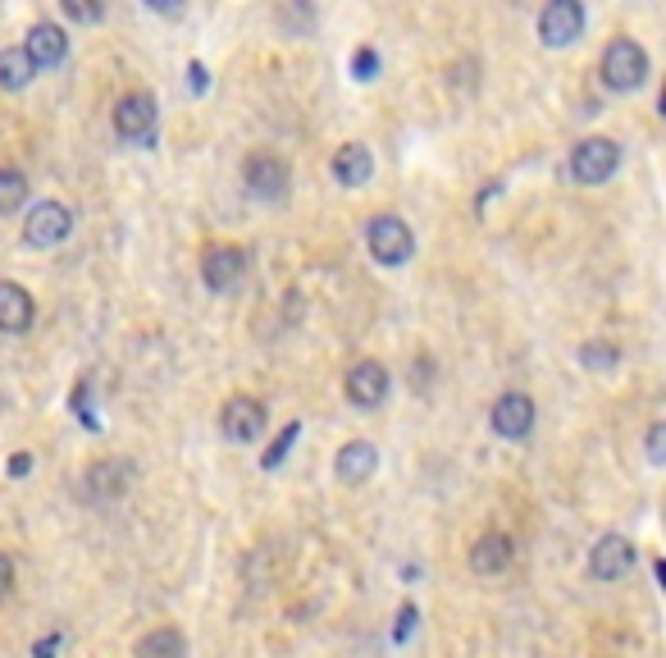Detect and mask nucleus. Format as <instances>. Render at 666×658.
<instances>
[{"mask_svg":"<svg viewBox=\"0 0 666 658\" xmlns=\"http://www.w3.org/2000/svg\"><path fill=\"white\" fill-rule=\"evenodd\" d=\"M598 74H603V83L612 87V92H635V87H643V78H649V51L630 37H616L603 51Z\"/></svg>","mask_w":666,"mask_h":658,"instance_id":"f257e3e1","label":"nucleus"},{"mask_svg":"<svg viewBox=\"0 0 666 658\" xmlns=\"http://www.w3.org/2000/svg\"><path fill=\"white\" fill-rule=\"evenodd\" d=\"M620 165V147L612 138H585L571 147V179L585 184V188H598L607 184Z\"/></svg>","mask_w":666,"mask_h":658,"instance_id":"f03ea898","label":"nucleus"},{"mask_svg":"<svg viewBox=\"0 0 666 658\" xmlns=\"http://www.w3.org/2000/svg\"><path fill=\"white\" fill-rule=\"evenodd\" d=\"M242 184H247L256 202H283L293 174H287V161L274 156V151H252V156L242 161Z\"/></svg>","mask_w":666,"mask_h":658,"instance_id":"7ed1b4c3","label":"nucleus"},{"mask_svg":"<svg viewBox=\"0 0 666 658\" xmlns=\"http://www.w3.org/2000/svg\"><path fill=\"white\" fill-rule=\"evenodd\" d=\"M366 248H370V256L380 261V266H402V261H411V252H415V238L407 229V219L374 215L370 229H366Z\"/></svg>","mask_w":666,"mask_h":658,"instance_id":"20e7f679","label":"nucleus"},{"mask_svg":"<svg viewBox=\"0 0 666 658\" xmlns=\"http://www.w3.org/2000/svg\"><path fill=\"white\" fill-rule=\"evenodd\" d=\"M115 134L128 147H155V101L146 92H128L115 105Z\"/></svg>","mask_w":666,"mask_h":658,"instance_id":"39448f33","label":"nucleus"},{"mask_svg":"<svg viewBox=\"0 0 666 658\" xmlns=\"http://www.w3.org/2000/svg\"><path fill=\"white\" fill-rule=\"evenodd\" d=\"M74 233V211L64 202H37L24 219V238L33 248H55Z\"/></svg>","mask_w":666,"mask_h":658,"instance_id":"423d86ee","label":"nucleus"},{"mask_svg":"<svg viewBox=\"0 0 666 658\" xmlns=\"http://www.w3.org/2000/svg\"><path fill=\"white\" fill-rule=\"evenodd\" d=\"M585 37V5L575 0H552L539 14V41L543 47H571Z\"/></svg>","mask_w":666,"mask_h":658,"instance_id":"0eeeda50","label":"nucleus"},{"mask_svg":"<svg viewBox=\"0 0 666 658\" xmlns=\"http://www.w3.org/2000/svg\"><path fill=\"white\" fill-rule=\"evenodd\" d=\"M219 430H225L229 444H252V439L265 434V403L238 393V398H229L225 412H219Z\"/></svg>","mask_w":666,"mask_h":658,"instance_id":"6e6552de","label":"nucleus"},{"mask_svg":"<svg viewBox=\"0 0 666 658\" xmlns=\"http://www.w3.org/2000/svg\"><path fill=\"white\" fill-rule=\"evenodd\" d=\"M630 567H635V544L626 535H603L593 544V554H589V577L593 581H620V577H630Z\"/></svg>","mask_w":666,"mask_h":658,"instance_id":"1a4fd4ad","label":"nucleus"},{"mask_svg":"<svg viewBox=\"0 0 666 658\" xmlns=\"http://www.w3.org/2000/svg\"><path fill=\"white\" fill-rule=\"evenodd\" d=\"M242 275H247V252L242 248H206L202 256V279L210 293H233Z\"/></svg>","mask_w":666,"mask_h":658,"instance_id":"9d476101","label":"nucleus"},{"mask_svg":"<svg viewBox=\"0 0 666 658\" xmlns=\"http://www.w3.org/2000/svg\"><path fill=\"white\" fill-rule=\"evenodd\" d=\"M343 389H347V403H357V407H380V403L388 398V389H393L388 366H380V362H357V366L347 370Z\"/></svg>","mask_w":666,"mask_h":658,"instance_id":"9b49d317","label":"nucleus"},{"mask_svg":"<svg viewBox=\"0 0 666 658\" xmlns=\"http://www.w3.org/2000/svg\"><path fill=\"white\" fill-rule=\"evenodd\" d=\"M488 426H494L502 439L521 444V439H529V430H535V403H529L525 393H502V398L494 403V412H488Z\"/></svg>","mask_w":666,"mask_h":658,"instance_id":"f8f14e48","label":"nucleus"},{"mask_svg":"<svg viewBox=\"0 0 666 658\" xmlns=\"http://www.w3.org/2000/svg\"><path fill=\"white\" fill-rule=\"evenodd\" d=\"M128 463H119V457H101V463H92L82 471V494L92 498V503H110V498H119L128 490Z\"/></svg>","mask_w":666,"mask_h":658,"instance_id":"ddd939ff","label":"nucleus"},{"mask_svg":"<svg viewBox=\"0 0 666 658\" xmlns=\"http://www.w3.org/2000/svg\"><path fill=\"white\" fill-rule=\"evenodd\" d=\"M374 471H380V448L366 444V439H351V444H343L338 457H333V476H338L343 485H366Z\"/></svg>","mask_w":666,"mask_h":658,"instance_id":"4468645a","label":"nucleus"},{"mask_svg":"<svg viewBox=\"0 0 666 658\" xmlns=\"http://www.w3.org/2000/svg\"><path fill=\"white\" fill-rule=\"evenodd\" d=\"M512 558H516L512 535L488 531V535H479L475 548H471V572H475V577H498V572H507V567H512Z\"/></svg>","mask_w":666,"mask_h":658,"instance_id":"2eb2a0df","label":"nucleus"},{"mask_svg":"<svg viewBox=\"0 0 666 658\" xmlns=\"http://www.w3.org/2000/svg\"><path fill=\"white\" fill-rule=\"evenodd\" d=\"M24 51H28L37 74L55 69V64H64V55H69V37H64V28H55V24H37L24 41Z\"/></svg>","mask_w":666,"mask_h":658,"instance_id":"dca6fc26","label":"nucleus"},{"mask_svg":"<svg viewBox=\"0 0 666 658\" xmlns=\"http://www.w3.org/2000/svg\"><path fill=\"white\" fill-rule=\"evenodd\" d=\"M333 179H338L343 188H366L374 179V156H370V147L361 142H347L338 147V156H333Z\"/></svg>","mask_w":666,"mask_h":658,"instance_id":"f3484780","label":"nucleus"},{"mask_svg":"<svg viewBox=\"0 0 666 658\" xmlns=\"http://www.w3.org/2000/svg\"><path fill=\"white\" fill-rule=\"evenodd\" d=\"M37 306H33V293L24 289V283H0V329L5 334H24V329L33 325Z\"/></svg>","mask_w":666,"mask_h":658,"instance_id":"a211bd4d","label":"nucleus"},{"mask_svg":"<svg viewBox=\"0 0 666 658\" xmlns=\"http://www.w3.org/2000/svg\"><path fill=\"white\" fill-rule=\"evenodd\" d=\"M138 658H188V635L179 627H155L138 641Z\"/></svg>","mask_w":666,"mask_h":658,"instance_id":"6ab92c4d","label":"nucleus"},{"mask_svg":"<svg viewBox=\"0 0 666 658\" xmlns=\"http://www.w3.org/2000/svg\"><path fill=\"white\" fill-rule=\"evenodd\" d=\"M33 78H37V69H33V60H28L24 47H5V51H0V87H5V92H24Z\"/></svg>","mask_w":666,"mask_h":658,"instance_id":"aec40b11","label":"nucleus"},{"mask_svg":"<svg viewBox=\"0 0 666 658\" xmlns=\"http://www.w3.org/2000/svg\"><path fill=\"white\" fill-rule=\"evenodd\" d=\"M28 202V174L14 165H0V215H14Z\"/></svg>","mask_w":666,"mask_h":658,"instance_id":"412c9836","label":"nucleus"},{"mask_svg":"<svg viewBox=\"0 0 666 658\" xmlns=\"http://www.w3.org/2000/svg\"><path fill=\"white\" fill-rule=\"evenodd\" d=\"M620 362V353L612 343H603V339H593V343H580V366L585 370H612Z\"/></svg>","mask_w":666,"mask_h":658,"instance_id":"4be33fe9","label":"nucleus"},{"mask_svg":"<svg viewBox=\"0 0 666 658\" xmlns=\"http://www.w3.org/2000/svg\"><path fill=\"white\" fill-rule=\"evenodd\" d=\"M297 439H302V426H297V421H293V426H283V430H279V439H274V444H270V448H265V457H260V467H265V471H274V467L283 463V457H287V453H293V444H297Z\"/></svg>","mask_w":666,"mask_h":658,"instance_id":"5701e85b","label":"nucleus"},{"mask_svg":"<svg viewBox=\"0 0 666 658\" xmlns=\"http://www.w3.org/2000/svg\"><path fill=\"white\" fill-rule=\"evenodd\" d=\"M351 78H357V83L380 78V51H374V47H361L357 55H351Z\"/></svg>","mask_w":666,"mask_h":658,"instance_id":"b1692460","label":"nucleus"},{"mask_svg":"<svg viewBox=\"0 0 666 658\" xmlns=\"http://www.w3.org/2000/svg\"><path fill=\"white\" fill-rule=\"evenodd\" d=\"M64 14L74 18V24H101V5H82V0H64Z\"/></svg>","mask_w":666,"mask_h":658,"instance_id":"393cba45","label":"nucleus"},{"mask_svg":"<svg viewBox=\"0 0 666 658\" xmlns=\"http://www.w3.org/2000/svg\"><path fill=\"white\" fill-rule=\"evenodd\" d=\"M74 412L97 430V416H92V384H78V389H74Z\"/></svg>","mask_w":666,"mask_h":658,"instance_id":"a878e982","label":"nucleus"},{"mask_svg":"<svg viewBox=\"0 0 666 658\" xmlns=\"http://www.w3.org/2000/svg\"><path fill=\"white\" fill-rule=\"evenodd\" d=\"M649 463H666V426L657 421V426H649Z\"/></svg>","mask_w":666,"mask_h":658,"instance_id":"bb28decb","label":"nucleus"},{"mask_svg":"<svg viewBox=\"0 0 666 658\" xmlns=\"http://www.w3.org/2000/svg\"><path fill=\"white\" fill-rule=\"evenodd\" d=\"M5 471H10L14 480H24V476L33 471V453H14V457H10V463H5Z\"/></svg>","mask_w":666,"mask_h":658,"instance_id":"cd10ccee","label":"nucleus"},{"mask_svg":"<svg viewBox=\"0 0 666 658\" xmlns=\"http://www.w3.org/2000/svg\"><path fill=\"white\" fill-rule=\"evenodd\" d=\"M411 631H415V608L407 604L402 612H397V645H402V641H407V635H411Z\"/></svg>","mask_w":666,"mask_h":658,"instance_id":"c85d7f7f","label":"nucleus"},{"mask_svg":"<svg viewBox=\"0 0 666 658\" xmlns=\"http://www.w3.org/2000/svg\"><path fill=\"white\" fill-rule=\"evenodd\" d=\"M188 92H206V64H188Z\"/></svg>","mask_w":666,"mask_h":658,"instance_id":"c756f323","label":"nucleus"},{"mask_svg":"<svg viewBox=\"0 0 666 658\" xmlns=\"http://www.w3.org/2000/svg\"><path fill=\"white\" fill-rule=\"evenodd\" d=\"M60 641H64L60 631L51 635V641H37V645H33V658H55V654H60Z\"/></svg>","mask_w":666,"mask_h":658,"instance_id":"7c9ffc66","label":"nucleus"},{"mask_svg":"<svg viewBox=\"0 0 666 658\" xmlns=\"http://www.w3.org/2000/svg\"><path fill=\"white\" fill-rule=\"evenodd\" d=\"M10 585H14V562L10 554H0V595H10Z\"/></svg>","mask_w":666,"mask_h":658,"instance_id":"2f4dec72","label":"nucleus"}]
</instances>
